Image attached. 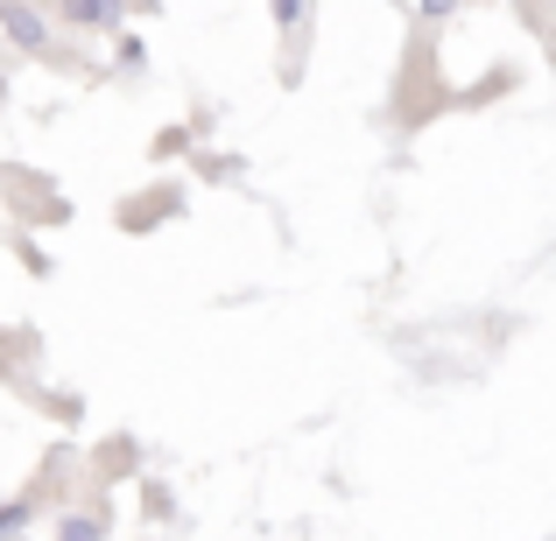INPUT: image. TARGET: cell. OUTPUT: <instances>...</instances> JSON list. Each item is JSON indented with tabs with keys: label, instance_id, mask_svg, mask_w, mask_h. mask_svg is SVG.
<instances>
[{
	"label": "cell",
	"instance_id": "6da1fadb",
	"mask_svg": "<svg viewBox=\"0 0 556 541\" xmlns=\"http://www.w3.org/2000/svg\"><path fill=\"white\" fill-rule=\"evenodd\" d=\"M71 22H121V0H64Z\"/></svg>",
	"mask_w": 556,
	"mask_h": 541
},
{
	"label": "cell",
	"instance_id": "7a4b0ae2",
	"mask_svg": "<svg viewBox=\"0 0 556 541\" xmlns=\"http://www.w3.org/2000/svg\"><path fill=\"white\" fill-rule=\"evenodd\" d=\"M0 14H8V28H14V36L28 42V50H36V42H42V22H36V14H28V8H8V0H0Z\"/></svg>",
	"mask_w": 556,
	"mask_h": 541
},
{
	"label": "cell",
	"instance_id": "3957f363",
	"mask_svg": "<svg viewBox=\"0 0 556 541\" xmlns=\"http://www.w3.org/2000/svg\"><path fill=\"white\" fill-rule=\"evenodd\" d=\"M99 534H106V528H99L92 514H78V520H64V534H56V541H99Z\"/></svg>",
	"mask_w": 556,
	"mask_h": 541
},
{
	"label": "cell",
	"instance_id": "277c9868",
	"mask_svg": "<svg viewBox=\"0 0 556 541\" xmlns=\"http://www.w3.org/2000/svg\"><path fill=\"white\" fill-rule=\"evenodd\" d=\"M22 520H28V500H14V506H0V541H8L14 528H22Z\"/></svg>",
	"mask_w": 556,
	"mask_h": 541
},
{
	"label": "cell",
	"instance_id": "5b68a950",
	"mask_svg": "<svg viewBox=\"0 0 556 541\" xmlns=\"http://www.w3.org/2000/svg\"><path fill=\"white\" fill-rule=\"evenodd\" d=\"M296 14H303V0H275V22H282V28L296 22Z\"/></svg>",
	"mask_w": 556,
	"mask_h": 541
},
{
	"label": "cell",
	"instance_id": "8992f818",
	"mask_svg": "<svg viewBox=\"0 0 556 541\" xmlns=\"http://www.w3.org/2000/svg\"><path fill=\"white\" fill-rule=\"evenodd\" d=\"M422 8H430V14H444V8H451V0H422Z\"/></svg>",
	"mask_w": 556,
	"mask_h": 541
}]
</instances>
